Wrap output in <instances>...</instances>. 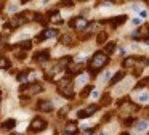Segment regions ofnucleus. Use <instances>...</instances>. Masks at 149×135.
<instances>
[{"instance_id":"nucleus-1","label":"nucleus","mask_w":149,"mask_h":135,"mask_svg":"<svg viewBox=\"0 0 149 135\" xmlns=\"http://www.w3.org/2000/svg\"><path fill=\"white\" fill-rule=\"evenodd\" d=\"M107 63V55L104 51H96L93 56L88 61V72L90 74H96L98 71H101Z\"/></svg>"},{"instance_id":"nucleus-2","label":"nucleus","mask_w":149,"mask_h":135,"mask_svg":"<svg viewBox=\"0 0 149 135\" xmlns=\"http://www.w3.org/2000/svg\"><path fill=\"white\" fill-rule=\"evenodd\" d=\"M56 89H58L59 95L66 96V98H72L74 96V84H72L71 77H63L58 84H56Z\"/></svg>"},{"instance_id":"nucleus-3","label":"nucleus","mask_w":149,"mask_h":135,"mask_svg":"<svg viewBox=\"0 0 149 135\" xmlns=\"http://www.w3.org/2000/svg\"><path fill=\"white\" fill-rule=\"evenodd\" d=\"M45 127H47V121H45V119L34 117L32 122H31V125H29V130L31 132H40V130H43Z\"/></svg>"},{"instance_id":"nucleus-4","label":"nucleus","mask_w":149,"mask_h":135,"mask_svg":"<svg viewBox=\"0 0 149 135\" xmlns=\"http://www.w3.org/2000/svg\"><path fill=\"white\" fill-rule=\"evenodd\" d=\"M26 22H27V13H19V15L13 16V19H11L10 26H11L13 29H16V27H19V26L26 24Z\"/></svg>"},{"instance_id":"nucleus-5","label":"nucleus","mask_w":149,"mask_h":135,"mask_svg":"<svg viewBox=\"0 0 149 135\" xmlns=\"http://www.w3.org/2000/svg\"><path fill=\"white\" fill-rule=\"evenodd\" d=\"M69 26H72V27H75L77 31H84V29H88V21L84 18H74L71 22H69Z\"/></svg>"},{"instance_id":"nucleus-6","label":"nucleus","mask_w":149,"mask_h":135,"mask_svg":"<svg viewBox=\"0 0 149 135\" xmlns=\"http://www.w3.org/2000/svg\"><path fill=\"white\" fill-rule=\"evenodd\" d=\"M98 108H100V106H96V105H90L87 109H82V111H79V112H77V117H79V119L88 117V116L95 114V112L98 111Z\"/></svg>"},{"instance_id":"nucleus-7","label":"nucleus","mask_w":149,"mask_h":135,"mask_svg":"<svg viewBox=\"0 0 149 135\" xmlns=\"http://www.w3.org/2000/svg\"><path fill=\"white\" fill-rule=\"evenodd\" d=\"M56 34H58V31H56V29H45V31H43L40 35H37L36 40H37V42H42V40H45V39L55 37Z\"/></svg>"},{"instance_id":"nucleus-8","label":"nucleus","mask_w":149,"mask_h":135,"mask_svg":"<svg viewBox=\"0 0 149 135\" xmlns=\"http://www.w3.org/2000/svg\"><path fill=\"white\" fill-rule=\"evenodd\" d=\"M66 135H75L79 132V127H77V122L74 121H69L68 124H66V129H64Z\"/></svg>"},{"instance_id":"nucleus-9","label":"nucleus","mask_w":149,"mask_h":135,"mask_svg":"<svg viewBox=\"0 0 149 135\" xmlns=\"http://www.w3.org/2000/svg\"><path fill=\"white\" fill-rule=\"evenodd\" d=\"M48 60H50V51L48 50L37 51L36 56H34V61H39V63H42V61H48Z\"/></svg>"},{"instance_id":"nucleus-10","label":"nucleus","mask_w":149,"mask_h":135,"mask_svg":"<svg viewBox=\"0 0 149 135\" xmlns=\"http://www.w3.org/2000/svg\"><path fill=\"white\" fill-rule=\"evenodd\" d=\"M127 21V16L125 15H120V16H116V18H112V19H109V24L112 26V27H117V26H120V24H123V22Z\"/></svg>"},{"instance_id":"nucleus-11","label":"nucleus","mask_w":149,"mask_h":135,"mask_svg":"<svg viewBox=\"0 0 149 135\" xmlns=\"http://www.w3.org/2000/svg\"><path fill=\"white\" fill-rule=\"evenodd\" d=\"M39 108L42 109V111L48 112V111L53 109V103L52 101H39Z\"/></svg>"},{"instance_id":"nucleus-12","label":"nucleus","mask_w":149,"mask_h":135,"mask_svg":"<svg viewBox=\"0 0 149 135\" xmlns=\"http://www.w3.org/2000/svg\"><path fill=\"white\" fill-rule=\"evenodd\" d=\"M68 72L71 74V76L79 74V72H82V66H80V64H71V66L68 68Z\"/></svg>"},{"instance_id":"nucleus-13","label":"nucleus","mask_w":149,"mask_h":135,"mask_svg":"<svg viewBox=\"0 0 149 135\" xmlns=\"http://www.w3.org/2000/svg\"><path fill=\"white\" fill-rule=\"evenodd\" d=\"M114 50H116V42H109V44L106 45V47H104V53L107 55V56H109V55H112L114 53Z\"/></svg>"},{"instance_id":"nucleus-14","label":"nucleus","mask_w":149,"mask_h":135,"mask_svg":"<svg viewBox=\"0 0 149 135\" xmlns=\"http://www.w3.org/2000/svg\"><path fill=\"white\" fill-rule=\"evenodd\" d=\"M123 77H125V72H123V71H120V72H117L116 76H114L112 79H111V85H116V84H117V82H120V80H122Z\"/></svg>"},{"instance_id":"nucleus-15","label":"nucleus","mask_w":149,"mask_h":135,"mask_svg":"<svg viewBox=\"0 0 149 135\" xmlns=\"http://www.w3.org/2000/svg\"><path fill=\"white\" fill-rule=\"evenodd\" d=\"M42 89H43V87L40 85V84H31V85L27 87L29 93H39V92H42Z\"/></svg>"},{"instance_id":"nucleus-16","label":"nucleus","mask_w":149,"mask_h":135,"mask_svg":"<svg viewBox=\"0 0 149 135\" xmlns=\"http://www.w3.org/2000/svg\"><path fill=\"white\" fill-rule=\"evenodd\" d=\"M148 127H149V122H148V121H139V122H136V130H138V132L146 130Z\"/></svg>"},{"instance_id":"nucleus-17","label":"nucleus","mask_w":149,"mask_h":135,"mask_svg":"<svg viewBox=\"0 0 149 135\" xmlns=\"http://www.w3.org/2000/svg\"><path fill=\"white\" fill-rule=\"evenodd\" d=\"M15 125H16V121L15 119H8L7 122H3V124L0 125V129H13Z\"/></svg>"},{"instance_id":"nucleus-18","label":"nucleus","mask_w":149,"mask_h":135,"mask_svg":"<svg viewBox=\"0 0 149 135\" xmlns=\"http://www.w3.org/2000/svg\"><path fill=\"white\" fill-rule=\"evenodd\" d=\"M93 90H95L93 85H87V87H85V89L80 92V96H82V98H85V96H88L90 93H93Z\"/></svg>"},{"instance_id":"nucleus-19","label":"nucleus","mask_w":149,"mask_h":135,"mask_svg":"<svg viewBox=\"0 0 149 135\" xmlns=\"http://www.w3.org/2000/svg\"><path fill=\"white\" fill-rule=\"evenodd\" d=\"M0 68H3V69H8V68H10V61H8L7 58L0 56Z\"/></svg>"},{"instance_id":"nucleus-20","label":"nucleus","mask_w":149,"mask_h":135,"mask_svg":"<svg viewBox=\"0 0 149 135\" xmlns=\"http://www.w3.org/2000/svg\"><path fill=\"white\" fill-rule=\"evenodd\" d=\"M107 39V34L106 32H100L98 34V37H96V44H104V40Z\"/></svg>"},{"instance_id":"nucleus-21","label":"nucleus","mask_w":149,"mask_h":135,"mask_svg":"<svg viewBox=\"0 0 149 135\" xmlns=\"http://www.w3.org/2000/svg\"><path fill=\"white\" fill-rule=\"evenodd\" d=\"M135 58H127V60H123V63H122V66L123 68H130V66H133L135 64Z\"/></svg>"},{"instance_id":"nucleus-22","label":"nucleus","mask_w":149,"mask_h":135,"mask_svg":"<svg viewBox=\"0 0 149 135\" xmlns=\"http://www.w3.org/2000/svg\"><path fill=\"white\" fill-rule=\"evenodd\" d=\"M19 47L23 48V50H31L32 42H31V40H24V42H21V44H19Z\"/></svg>"},{"instance_id":"nucleus-23","label":"nucleus","mask_w":149,"mask_h":135,"mask_svg":"<svg viewBox=\"0 0 149 135\" xmlns=\"http://www.w3.org/2000/svg\"><path fill=\"white\" fill-rule=\"evenodd\" d=\"M27 74H29V69H26V71H23L21 74H18V80H19V82H24V80L27 79Z\"/></svg>"},{"instance_id":"nucleus-24","label":"nucleus","mask_w":149,"mask_h":135,"mask_svg":"<svg viewBox=\"0 0 149 135\" xmlns=\"http://www.w3.org/2000/svg\"><path fill=\"white\" fill-rule=\"evenodd\" d=\"M59 42H61L63 45H71V37H69V35H63V37L59 39Z\"/></svg>"},{"instance_id":"nucleus-25","label":"nucleus","mask_w":149,"mask_h":135,"mask_svg":"<svg viewBox=\"0 0 149 135\" xmlns=\"http://www.w3.org/2000/svg\"><path fill=\"white\" fill-rule=\"evenodd\" d=\"M72 5H74L72 0H61V2H59V6H68V8H71Z\"/></svg>"},{"instance_id":"nucleus-26","label":"nucleus","mask_w":149,"mask_h":135,"mask_svg":"<svg viewBox=\"0 0 149 135\" xmlns=\"http://www.w3.org/2000/svg\"><path fill=\"white\" fill-rule=\"evenodd\" d=\"M148 82H149V79L146 77V79H143V80H139L138 84H136V89H143L144 85H148Z\"/></svg>"},{"instance_id":"nucleus-27","label":"nucleus","mask_w":149,"mask_h":135,"mask_svg":"<svg viewBox=\"0 0 149 135\" xmlns=\"http://www.w3.org/2000/svg\"><path fill=\"white\" fill-rule=\"evenodd\" d=\"M125 125H133L135 124V117H127V121H123Z\"/></svg>"},{"instance_id":"nucleus-28","label":"nucleus","mask_w":149,"mask_h":135,"mask_svg":"<svg viewBox=\"0 0 149 135\" xmlns=\"http://www.w3.org/2000/svg\"><path fill=\"white\" fill-rule=\"evenodd\" d=\"M148 100H149V95H148V93H144V95H139V101H141V103L148 101Z\"/></svg>"},{"instance_id":"nucleus-29","label":"nucleus","mask_w":149,"mask_h":135,"mask_svg":"<svg viewBox=\"0 0 149 135\" xmlns=\"http://www.w3.org/2000/svg\"><path fill=\"white\" fill-rule=\"evenodd\" d=\"M109 101H111V96H109V95H104V98H103V105H107Z\"/></svg>"},{"instance_id":"nucleus-30","label":"nucleus","mask_w":149,"mask_h":135,"mask_svg":"<svg viewBox=\"0 0 149 135\" xmlns=\"http://www.w3.org/2000/svg\"><path fill=\"white\" fill-rule=\"evenodd\" d=\"M139 16H141V18H146V16H148V11H146V10H143V11H139Z\"/></svg>"},{"instance_id":"nucleus-31","label":"nucleus","mask_w":149,"mask_h":135,"mask_svg":"<svg viewBox=\"0 0 149 135\" xmlns=\"http://www.w3.org/2000/svg\"><path fill=\"white\" fill-rule=\"evenodd\" d=\"M85 80H87V77H85V76L79 77V84H85Z\"/></svg>"},{"instance_id":"nucleus-32","label":"nucleus","mask_w":149,"mask_h":135,"mask_svg":"<svg viewBox=\"0 0 149 135\" xmlns=\"http://www.w3.org/2000/svg\"><path fill=\"white\" fill-rule=\"evenodd\" d=\"M91 96H93V98H98V92H96V90H93V93H91Z\"/></svg>"},{"instance_id":"nucleus-33","label":"nucleus","mask_w":149,"mask_h":135,"mask_svg":"<svg viewBox=\"0 0 149 135\" xmlns=\"http://www.w3.org/2000/svg\"><path fill=\"white\" fill-rule=\"evenodd\" d=\"M5 39H7L5 35H0V44H3V40H5Z\"/></svg>"},{"instance_id":"nucleus-34","label":"nucleus","mask_w":149,"mask_h":135,"mask_svg":"<svg viewBox=\"0 0 149 135\" xmlns=\"http://www.w3.org/2000/svg\"><path fill=\"white\" fill-rule=\"evenodd\" d=\"M120 135H130V134H128V132H122Z\"/></svg>"},{"instance_id":"nucleus-35","label":"nucleus","mask_w":149,"mask_h":135,"mask_svg":"<svg viewBox=\"0 0 149 135\" xmlns=\"http://www.w3.org/2000/svg\"><path fill=\"white\" fill-rule=\"evenodd\" d=\"M11 135H23V134H16V132H13V134H11Z\"/></svg>"},{"instance_id":"nucleus-36","label":"nucleus","mask_w":149,"mask_h":135,"mask_svg":"<svg viewBox=\"0 0 149 135\" xmlns=\"http://www.w3.org/2000/svg\"><path fill=\"white\" fill-rule=\"evenodd\" d=\"M26 2H29V0H21V3H26Z\"/></svg>"},{"instance_id":"nucleus-37","label":"nucleus","mask_w":149,"mask_h":135,"mask_svg":"<svg viewBox=\"0 0 149 135\" xmlns=\"http://www.w3.org/2000/svg\"><path fill=\"white\" fill-rule=\"evenodd\" d=\"M0 100H2V90H0Z\"/></svg>"},{"instance_id":"nucleus-38","label":"nucleus","mask_w":149,"mask_h":135,"mask_svg":"<svg viewBox=\"0 0 149 135\" xmlns=\"http://www.w3.org/2000/svg\"><path fill=\"white\" fill-rule=\"evenodd\" d=\"M100 135H106V134H103V132H101V134H100Z\"/></svg>"},{"instance_id":"nucleus-39","label":"nucleus","mask_w":149,"mask_h":135,"mask_svg":"<svg viewBox=\"0 0 149 135\" xmlns=\"http://www.w3.org/2000/svg\"><path fill=\"white\" fill-rule=\"evenodd\" d=\"M148 112H149V108H148Z\"/></svg>"}]
</instances>
